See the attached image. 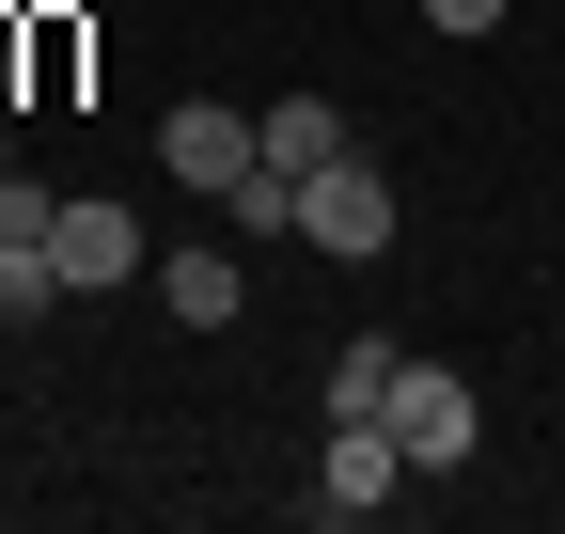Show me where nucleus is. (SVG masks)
I'll use <instances>...</instances> for the list:
<instances>
[{"mask_svg":"<svg viewBox=\"0 0 565 534\" xmlns=\"http://www.w3.org/2000/svg\"><path fill=\"white\" fill-rule=\"evenodd\" d=\"M158 299H173L189 330H236V314H252V267H236V252H158Z\"/></svg>","mask_w":565,"mask_h":534,"instance_id":"obj_6","label":"nucleus"},{"mask_svg":"<svg viewBox=\"0 0 565 534\" xmlns=\"http://www.w3.org/2000/svg\"><path fill=\"white\" fill-rule=\"evenodd\" d=\"M408 488H424L408 440H393L377 409H345V425H330V472L299 488V519H377V503H408Z\"/></svg>","mask_w":565,"mask_h":534,"instance_id":"obj_3","label":"nucleus"},{"mask_svg":"<svg viewBox=\"0 0 565 534\" xmlns=\"http://www.w3.org/2000/svg\"><path fill=\"white\" fill-rule=\"evenodd\" d=\"M393 362H408V346H377V330H362V346L330 362V425H345V409H393Z\"/></svg>","mask_w":565,"mask_h":534,"instance_id":"obj_9","label":"nucleus"},{"mask_svg":"<svg viewBox=\"0 0 565 534\" xmlns=\"http://www.w3.org/2000/svg\"><path fill=\"white\" fill-rule=\"evenodd\" d=\"M158 158H173L189 189H236V173L267 158V126H252V110H221V95H189V110H158Z\"/></svg>","mask_w":565,"mask_h":534,"instance_id":"obj_4","label":"nucleus"},{"mask_svg":"<svg viewBox=\"0 0 565 534\" xmlns=\"http://www.w3.org/2000/svg\"><path fill=\"white\" fill-rule=\"evenodd\" d=\"M424 17H440V32H503V0H424Z\"/></svg>","mask_w":565,"mask_h":534,"instance_id":"obj_11","label":"nucleus"},{"mask_svg":"<svg viewBox=\"0 0 565 534\" xmlns=\"http://www.w3.org/2000/svg\"><path fill=\"white\" fill-rule=\"evenodd\" d=\"M252 126H267V173H315V158H345V110H330V95H267Z\"/></svg>","mask_w":565,"mask_h":534,"instance_id":"obj_7","label":"nucleus"},{"mask_svg":"<svg viewBox=\"0 0 565 534\" xmlns=\"http://www.w3.org/2000/svg\"><path fill=\"white\" fill-rule=\"evenodd\" d=\"M63 221V189H32V173H0V236H47Z\"/></svg>","mask_w":565,"mask_h":534,"instance_id":"obj_10","label":"nucleus"},{"mask_svg":"<svg viewBox=\"0 0 565 534\" xmlns=\"http://www.w3.org/2000/svg\"><path fill=\"white\" fill-rule=\"evenodd\" d=\"M299 236H315L330 267H377V252H393V173H377L362 142L315 158V173H299Z\"/></svg>","mask_w":565,"mask_h":534,"instance_id":"obj_1","label":"nucleus"},{"mask_svg":"<svg viewBox=\"0 0 565 534\" xmlns=\"http://www.w3.org/2000/svg\"><path fill=\"white\" fill-rule=\"evenodd\" d=\"M377 425L408 440V472H471V440H487V409H471L456 362H393V409Z\"/></svg>","mask_w":565,"mask_h":534,"instance_id":"obj_2","label":"nucleus"},{"mask_svg":"<svg viewBox=\"0 0 565 534\" xmlns=\"http://www.w3.org/2000/svg\"><path fill=\"white\" fill-rule=\"evenodd\" d=\"M47 299H63V252L47 236H0V330H32Z\"/></svg>","mask_w":565,"mask_h":534,"instance_id":"obj_8","label":"nucleus"},{"mask_svg":"<svg viewBox=\"0 0 565 534\" xmlns=\"http://www.w3.org/2000/svg\"><path fill=\"white\" fill-rule=\"evenodd\" d=\"M47 252H63V299H110V284H141V267H158L126 205H63V221H47Z\"/></svg>","mask_w":565,"mask_h":534,"instance_id":"obj_5","label":"nucleus"}]
</instances>
